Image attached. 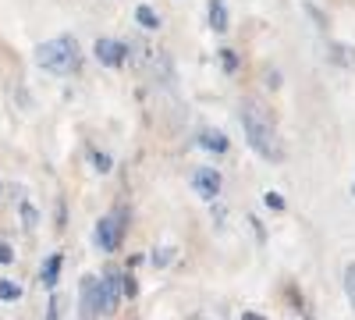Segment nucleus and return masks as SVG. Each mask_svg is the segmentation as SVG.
Segmentation results:
<instances>
[{"label": "nucleus", "mask_w": 355, "mask_h": 320, "mask_svg": "<svg viewBox=\"0 0 355 320\" xmlns=\"http://www.w3.org/2000/svg\"><path fill=\"white\" fill-rule=\"evenodd\" d=\"M242 128H245L249 146L263 160H270V164H281L284 160V142L277 135V125H274V118L256 100H242Z\"/></svg>", "instance_id": "1"}, {"label": "nucleus", "mask_w": 355, "mask_h": 320, "mask_svg": "<svg viewBox=\"0 0 355 320\" xmlns=\"http://www.w3.org/2000/svg\"><path fill=\"white\" fill-rule=\"evenodd\" d=\"M36 65L50 75L68 78L82 68V47H78L75 36H53V40L36 47Z\"/></svg>", "instance_id": "2"}, {"label": "nucleus", "mask_w": 355, "mask_h": 320, "mask_svg": "<svg viewBox=\"0 0 355 320\" xmlns=\"http://www.w3.org/2000/svg\"><path fill=\"white\" fill-rule=\"evenodd\" d=\"M125 228H128V217H125L121 207H117L114 214L100 217V224H96V246L103 253H117V249H121V239H125Z\"/></svg>", "instance_id": "3"}, {"label": "nucleus", "mask_w": 355, "mask_h": 320, "mask_svg": "<svg viewBox=\"0 0 355 320\" xmlns=\"http://www.w3.org/2000/svg\"><path fill=\"white\" fill-rule=\"evenodd\" d=\"M96 303H100V313L103 317H114L117 313V306H121V271L107 267L96 278Z\"/></svg>", "instance_id": "4"}, {"label": "nucleus", "mask_w": 355, "mask_h": 320, "mask_svg": "<svg viewBox=\"0 0 355 320\" xmlns=\"http://www.w3.org/2000/svg\"><path fill=\"white\" fill-rule=\"evenodd\" d=\"M78 320H100V303H96V278L85 274L78 281Z\"/></svg>", "instance_id": "5"}, {"label": "nucleus", "mask_w": 355, "mask_h": 320, "mask_svg": "<svg viewBox=\"0 0 355 320\" xmlns=\"http://www.w3.org/2000/svg\"><path fill=\"white\" fill-rule=\"evenodd\" d=\"M132 57V47L121 43V40H96V61L107 65V68H121Z\"/></svg>", "instance_id": "6"}, {"label": "nucleus", "mask_w": 355, "mask_h": 320, "mask_svg": "<svg viewBox=\"0 0 355 320\" xmlns=\"http://www.w3.org/2000/svg\"><path fill=\"white\" fill-rule=\"evenodd\" d=\"M192 189L202 196V199H217L220 196V174L214 171V167H199L196 174H192Z\"/></svg>", "instance_id": "7"}, {"label": "nucleus", "mask_w": 355, "mask_h": 320, "mask_svg": "<svg viewBox=\"0 0 355 320\" xmlns=\"http://www.w3.org/2000/svg\"><path fill=\"white\" fill-rule=\"evenodd\" d=\"M61 267H64V256L61 253H50L43 260V267H40V281L46 288H57V281H61Z\"/></svg>", "instance_id": "8"}, {"label": "nucleus", "mask_w": 355, "mask_h": 320, "mask_svg": "<svg viewBox=\"0 0 355 320\" xmlns=\"http://www.w3.org/2000/svg\"><path fill=\"white\" fill-rule=\"evenodd\" d=\"M210 28L214 33H227V4L224 0H210Z\"/></svg>", "instance_id": "9"}, {"label": "nucleus", "mask_w": 355, "mask_h": 320, "mask_svg": "<svg viewBox=\"0 0 355 320\" xmlns=\"http://www.w3.org/2000/svg\"><path fill=\"white\" fill-rule=\"evenodd\" d=\"M199 146L210 153H227V139L220 132H199Z\"/></svg>", "instance_id": "10"}, {"label": "nucleus", "mask_w": 355, "mask_h": 320, "mask_svg": "<svg viewBox=\"0 0 355 320\" xmlns=\"http://www.w3.org/2000/svg\"><path fill=\"white\" fill-rule=\"evenodd\" d=\"M18 214H21V228H25V231H36V228H40V210H36L28 199H21Z\"/></svg>", "instance_id": "11"}, {"label": "nucleus", "mask_w": 355, "mask_h": 320, "mask_svg": "<svg viewBox=\"0 0 355 320\" xmlns=\"http://www.w3.org/2000/svg\"><path fill=\"white\" fill-rule=\"evenodd\" d=\"M18 299H21V285L0 278V303H18Z\"/></svg>", "instance_id": "12"}, {"label": "nucleus", "mask_w": 355, "mask_h": 320, "mask_svg": "<svg viewBox=\"0 0 355 320\" xmlns=\"http://www.w3.org/2000/svg\"><path fill=\"white\" fill-rule=\"evenodd\" d=\"M135 18H139L142 28H160V18H157V11H153L150 4H139V8H135Z\"/></svg>", "instance_id": "13"}, {"label": "nucleus", "mask_w": 355, "mask_h": 320, "mask_svg": "<svg viewBox=\"0 0 355 320\" xmlns=\"http://www.w3.org/2000/svg\"><path fill=\"white\" fill-rule=\"evenodd\" d=\"M345 296H348V303H352V310H355V264L345 267Z\"/></svg>", "instance_id": "14"}, {"label": "nucleus", "mask_w": 355, "mask_h": 320, "mask_svg": "<svg viewBox=\"0 0 355 320\" xmlns=\"http://www.w3.org/2000/svg\"><path fill=\"white\" fill-rule=\"evenodd\" d=\"M61 310H64V299L53 292V296L46 299V320H61Z\"/></svg>", "instance_id": "15"}, {"label": "nucleus", "mask_w": 355, "mask_h": 320, "mask_svg": "<svg viewBox=\"0 0 355 320\" xmlns=\"http://www.w3.org/2000/svg\"><path fill=\"white\" fill-rule=\"evenodd\" d=\"M139 292V281H135V274H121V296H135Z\"/></svg>", "instance_id": "16"}, {"label": "nucleus", "mask_w": 355, "mask_h": 320, "mask_svg": "<svg viewBox=\"0 0 355 320\" xmlns=\"http://www.w3.org/2000/svg\"><path fill=\"white\" fill-rule=\"evenodd\" d=\"M220 65H224L227 75H234V71H239V57H234L231 50H220Z\"/></svg>", "instance_id": "17"}, {"label": "nucleus", "mask_w": 355, "mask_h": 320, "mask_svg": "<svg viewBox=\"0 0 355 320\" xmlns=\"http://www.w3.org/2000/svg\"><path fill=\"white\" fill-rule=\"evenodd\" d=\"M263 203H266V207H270V210H284V207H288L281 192H266V196H263Z\"/></svg>", "instance_id": "18"}, {"label": "nucleus", "mask_w": 355, "mask_h": 320, "mask_svg": "<svg viewBox=\"0 0 355 320\" xmlns=\"http://www.w3.org/2000/svg\"><path fill=\"white\" fill-rule=\"evenodd\" d=\"M93 167H96V171H100V174H107V171H110V167H114V160H110V157H107V153H100V150H96V153H93Z\"/></svg>", "instance_id": "19"}, {"label": "nucleus", "mask_w": 355, "mask_h": 320, "mask_svg": "<svg viewBox=\"0 0 355 320\" xmlns=\"http://www.w3.org/2000/svg\"><path fill=\"white\" fill-rule=\"evenodd\" d=\"M8 264H15V249H11V242L0 239V267H8Z\"/></svg>", "instance_id": "20"}, {"label": "nucleus", "mask_w": 355, "mask_h": 320, "mask_svg": "<svg viewBox=\"0 0 355 320\" xmlns=\"http://www.w3.org/2000/svg\"><path fill=\"white\" fill-rule=\"evenodd\" d=\"M167 260H171V253L164 249V253H153V264H167Z\"/></svg>", "instance_id": "21"}, {"label": "nucleus", "mask_w": 355, "mask_h": 320, "mask_svg": "<svg viewBox=\"0 0 355 320\" xmlns=\"http://www.w3.org/2000/svg\"><path fill=\"white\" fill-rule=\"evenodd\" d=\"M242 320H266V317H259V313H252V310H249V313H242Z\"/></svg>", "instance_id": "22"}, {"label": "nucleus", "mask_w": 355, "mask_h": 320, "mask_svg": "<svg viewBox=\"0 0 355 320\" xmlns=\"http://www.w3.org/2000/svg\"><path fill=\"white\" fill-rule=\"evenodd\" d=\"M352 196H355V185H352Z\"/></svg>", "instance_id": "23"}, {"label": "nucleus", "mask_w": 355, "mask_h": 320, "mask_svg": "<svg viewBox=\"0 0 355 320\" xmlns=\"http://www.w3.org/2000/svg\"><path fill=\"white\" fill-rule=\"evenodd\" d=\"M0 192H4V189H0Z\"/></svg>", "instance_id": "24"}]
</instances>
